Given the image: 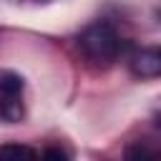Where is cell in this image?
Returning <instances> with one entry per match:
<instances>
[{
  "label": "cell",
  "mask_w": 161,
  "mask_h": 161,
  "mask_svg": "<svg viewBox=\"0 0 161 161\" xmlns=\"http://www.w3.org/2000/svg\"><path fill=\"white\" fill-rule=\"evenodd\" d=\"M78 48L88 63L111 65L121 53V35L116 33V28L111 23L98 20V23H91L88 28H83V33L78 35Z\"/></svg>",
  "instance_id": "cell-1"
},
{
  "label": "cell",
  "mask_w": 161,
  "mask_h": 161,
  "mask_svg": "<svg viewBox=\"0 0 161 161\" xmlns=\"http://www.w3.org/2000/svg\"><path fill=\"white\" fill-rule=\"evenodd\" d=\"M131 70L138 78H156L161 73V53H158V48H141L131 60Z\"/></svg>",
  "instance_id": "cell-2"
},
{
  "label": "cell",
  "mask_w": 161,
  "mask_h": 161,
  "mask_svg": "<svg viewBox=\"0 0 161 161\" xmlns=\"http://www.w3.org/2000/svg\"><path fill=\"white\" fill-rule=\"evenodd\" d=\"M0 161H40V156L25 143H5L0 146Z\"/></svg>",
  "instance_id": "cell-3"
},
{
  "label": "cell",
  "mask_w": 161,
  "mask_h": 161,
  "mask_svg": "<svg viewBox=\"0 0 161 161\" xmlns=\"http://www.w3.org/2000/svg\"><path fill=\"white\" fill-rule=\"evenodd\" d=\"M123 158L126 161H161L158 158V151L148 141H133V143H128Z\"/></svg>",
  "instance_id": "cell-4"
},
{
  "label": "cell",
  "mask_w": 161,
  "mask_h": 161,
  "mask_svg": "<svg viewBox=\"0 0 161 161\" xmlns=\"http://www.w3.org/2000/svg\"><path fill=\"white\" fill-rule=\"evenodd\" d=\"M40 161H70V156L60 148V146H48L40 156Z\"/></svg>",
  "instance_id": "cell-5"
}]
</instances>
